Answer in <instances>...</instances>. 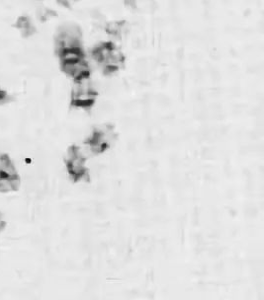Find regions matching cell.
Returning <instances> with one entry per match:
<instances>
[{"instance_id": "1", "label": "cell", "mask_w": 264, "mask_h": 300, "mask_svg": "<svg viewBox=\"0 0 264 300\" xmlns=\"http://www.w3.org/2000/svg\"><path fill=\"white\" fill-rule=\"evenodd\" d=\"M91 55L96 63L106 73H115L119 71L126 61L123 51L111 40L98 42L93 47Z\"/></svg>"}, {"instance_id": "2", "label": "cell", "mask_w": 264, "mask_h": 300, "mask_svg": "<svg viewBox=\"0 0 264 300\" xmlns=\"http://www.w3.org/2000/svg\"><path fill=\"white\" fill-rule=\"evenodd\" d=\"M97 99V92L89 78L74 81L73 88L71 91V102L72 105L81 108L88 109L91 108Z\"/></svg>"}, {"instance_id": "3", "label": "cell", "mask_w": 264, "mask_h": 300, "mask_svg": "<svg viewBox=\"0 0 264 300\" xmlns=\"http://www.w3.org/2000/svg\"><path fill=\"white\" fill-rule=\"evenodd\" d=\"M56 47L58 52L70 49H82V32L75 24L63 25L56 37Z\"/></svg>"}, {"instance_id": "4", "label": "cell", "mask_w": 264, "mask_h": 300, "mask_svg": "<svg viewBox=\"0 0 264 300\" xmlns=\"http://www.w3.org/2000/svg\"><path fill=\"white\" fill-rule=\"evenodd\" d=\"M62 69L66 75L73 78L74 81L90 78L91 74L90 65L85 58L72 62L62 63Z\"/></svg>"}, {"instance_id": "5", "label": "cell", "mask_w": 264, "mask_h": 300, "mask_svg": "<svg viewBox=\"0 0 264 300\" xmlns=\"http://www.w3.org/2000/svg\"><path fill=\"white\" fill-rule=\"evenodd\" d=\"M16 25H17V28L21 31V33H22V35L24 37H30L35 32L31 20L28 17H26V16L20 17L18 19Z\"/></svg>"}, {"instance_id": "6", "label": "cell", "mask_w": 264, "mask_h": 300, "mask_svg": "<svg viewBox=\"0 0 264 300\" xmlns=\"http://www.w3.org/2000/svg\"><path fill=\"white\" fill-rule=\"evenodd\" d=\"M57 1L62 6H66V7L69 6V0H57Z\"/></svg>"}, {"instance_id": "7", "label": "cell", "mask_w": 264, "mask_h": 300, "mask_svg": "<svg viewBox=\"0 0 264 300\" xmlns=\"http://www.w3.org/2000/svg\"><path fill=\"white\" fill-rule=\"evenodd\" d=\"M4 157H5L4 154H0V169H1V166H2V163H3Z\"/></svg>"}]
</instances>
